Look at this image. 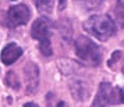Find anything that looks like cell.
I'll return each instance as SVG.
<instances>
[{
	"label": "cell",
	"mask_w": 124,
	"mask_h": 107,
	"mask_svg": "<svg viewBox=\"0 0 124 107\" xmlns=\"http://www.w3.org/2000/svg\"><path fill=\"white\" fill-rule=\"evenodd\" d=\"M84 29L99 40H107L110 36L116 34V25L113 20L105 14L89 17L84 22Z\"/></svg>",
	"instance_id": "cell-1"
},
{
	"label": "cell",
	"mask_w": 124,
	"mask_h": 107,
	"mask_svg": "<svg viewBox=\"0 0 124 107\" xmlns=\"http://www.w3.org/2000/svg\"><path fill=\"white\" fill-rule=\"evenodd\" d=\"M75 46V53L77 56L89 65H98L102 60V53L101 47L96 45L95 42H92L89 38L85 36H78L77 40L74 42Z\"/></svg>",
	"instance_id": "cell-2"
},
{
	"label": "cell",
	"mask_w": 124,
	"mask_h": 107,
	"mask_svg": "<svg viewBox=\"0 0 124 107\" xmlns=\"http://www.w3.org/2000/svg\"><path fill=\"white\" fill-rule=\"evenodd\" d=\"M124 101V92L120 88H113L107 82H102L98 89V95L92 107H106L120 104Z\"/></svg>",
	"instance_id": "cell-3"
},
{
	"label": "cell",
	"mask_w": 124,
	"mask_h": 107,
	"mask_svg": "<svg viewBox=\"0 0 124 107\" xmlns=\"http://www.w3.org/2000/svg\"><path fill=\"white\" fill-rule=\"evenodd\" d=\"M31 18V10L25 4H18V6L10 7L7 11V25L8 27H20L27 24Z\"/></svg>",
	"instance_id": "cell-4"
},
{
	"label": "cell",
	"mask_w": 124,
	"mask_h": 107,
	"mask_svg": "<svg viewBox=\"0 0 124 107\" xmlns=\"http://www.w3.org/2000/svg\"><path fill=\"white\" fill-rule=\"evenodd\" d=\"M24 78H25V84H27V92L28 93H34L38 89L39 85V70L36 67V64L28 61L24 67Z\"/></svg>",
	"instance_id": "cell-5"
},
{
	"label": "cell",
	"mask_w": 124,
	"mask_h": 107,
	"mask_svg": "<svg viewBox=\"0 0 124 107\" xmlns=\"http://www.w3.org/2000/svg\"><path fill=\"white\" fill-rule=\"evenodd\" d=\"M49 22L46 18H38L35 20V22L31 27V36L35 39L39 40V43L42 42H50L49 39Z\"/></svg>",
	"instance_id": "cell-6"
},
{
	"label": "cell",
	"mask_w": 124,
	"mask_h": 107,
	"mask_svg": "<svg viewBox=\"0 0 124 107\" xmlns=\"http://www.w3.org/2000/svg\"><path fill=\"white\" fill-rule=\"evenodd\" d=\"M21 54H23V49L20 46L16 45V43H8L3 49L0 57H1V61L4 63L6 65H10L14 61H17L18 58L21 57Z\"/></svg>",
	"instance_id": "cell-7"
},
{
	"label": "cell",
	"mask_w": 124,
	"mask_h": 107,
	"mask_svg": "<svg viewBox=\"0 0 124 107\" xmlns=\"http://www.w3.org/2000/svg\"><path fill=\"white\" fill-rule=\"evenodd\" d=\"M75 3H78L84 10H95L102 6L103 0H75Z\"/></svg>",
	"instance_id": "cell-8"
},
{
	"label": "cell",
	"mask_w": 124,
	"mask_h": 107,
	"mask_svg": "<svg viewBox=\"0 0 124 107\" xmlns=\"http://www.w3.org/2000/svg\"><path fill=\"white\" fill-rule=\"evenodd\" d=\"M36 8L40 13H50L53 7V0H34Z\"/></svg>",
	"instance_id": "cell-9"
},
{
	"label": "cell",
	"mask_w": 124,
	"mask_h": 107,
	"mask_svg": "<svg viewBox=\"0 0 124 107\" xmlns=\"http://www.w3.org/2000/svg\"><path fill=\"white\" fill-rule=\"evenodd\" d=\"M114 14L117 17L118 22H120V27L124 28V4L121 0H118L117 4H116V8H114Z\"/></svg>",
	"instance_id": "cell-10"
},
{
	"label": "cell",
	"mask_w": 124,
	"mask_h": 107,
	"mask_svg": "<svg viewBox=\"0 0 124 107\" xmlns=\"http://www.w3.org/2000/svg\"><path fill=\"white\" fill-rule=\"evenodd\" d=\"M6 84L8 86L14 88V89H20V81H18V78L16 77V74L13 72V71L6 75Z\"/></svg>",
	"instance_id": "cell-11"
},
{
	"label": "cell",
	"mask_w": 124,
	"mask_h": 107,
	"mask_svg": "<svg viewBox=\"0 0 124 107\" xmlns=\"http://www.w3.org/2000/svg\"><path fill=\"white\" fill-rule=\"evenodd\" d=\"M39 50L43 56H50L52 53H53V51H52L50 42H42V43H39Z\"/></svg>",
	"instance_id": "cell-12"
},
{
	"label": "cell",
	"mask_w": 124,
	"mask_h": 107,
	"mask_svg": "<svg viewBox=\"0 0 124 107\" xmlns=\"http://www.w3.org/2000/svg\"><path fill=\"white\" fill-rule=\"evenodd\" d=\"M24 107H39V106H38V104H35V103H32V101H29V103H25Z\"/></svg>",
	"instance_id": "cell-13"
},
{
	"label": "cell",
	"mask_w": 124,
	"mask_h": 107,
	"mask_svg": "<svg viewBox=\"0 0 124 107\" xmlns=\"http://www.w3.org/2000/svg\"><path fill=\"white\" fill-rule=\"evenodd\" d=\"M57 107H67V106H66V103H64V101H59Z\"/></svg>",
	"instance_id": "cell-14"
},
{
	"label": "cell",
	"mask_w": 124,
	"mask_h": 107,
	"mask_svg": "<svg viewBox=\"0 0 124 107\" xmlns=\"http://www.w3.org/2000/svg\"><path fill=\"white\" fill-rule=\"evenodd\" d=\"M123 92H124V90H123Z\"/></svg>",
	"instance_id": "cell-15"
}]
</instances>
